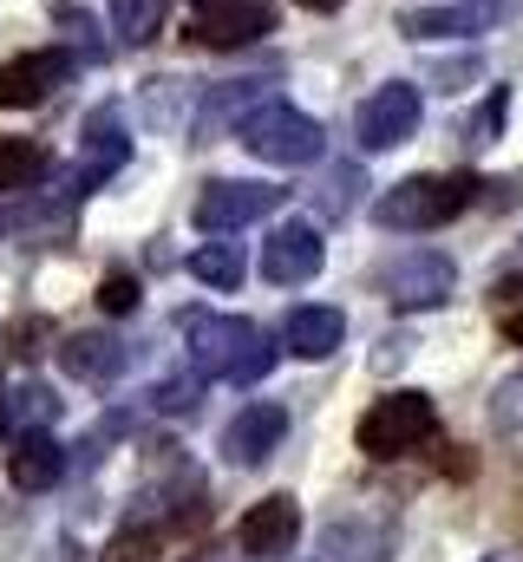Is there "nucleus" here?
I'll use <instances>...</instances> for the list:
<instances>
[{"label": "nucleus", "instance_id": "f257e3e1", "mask_svg": "<svg viewBox=\"0 0 523 562\" xmlns=\"http://www.w3.org/2000/svg\"><path fill=\"white\" fill-rule=\"evenodd\" d=\"M183 340H190V360L203 380H230V386H256L275 367V340L262 334L256 321L243 314H210V307H190L183 314Z\"/></svg>", "mask_w": 523, "mask_h": 562}, {"label": "nucleus", "instance_id": "f03ea898", "mask_svg": "<svg viewBox=\"0 0 523 562\" xmlns=\"http://www.w3.org/2000/svg\"><path fill=\"white\" fill-rule=\"evenodd\" d=\"M478 196H485V183L471 170H419V177H399L392 190H380L374 216H380V229L425 236V229H445L452 216H465Z\"/></svg>", "mask_w": 523, "mask_h": 562}, {"label": "nucleus", "instance_id": "7ed1b4c3", "mask_svg": "<svg viewBox=\"0 0 523 562\" xmlns=\"http://www.w3.org/2000/svg\"><path fill=\"white\" fill-rule=\"evenodd\" d=\"M236 138H243V150H249V157L275 164V170L321 164V150H327V132H321L301 105H288V99H262L256 112L236 125Z\"/></svg>", "mask_w": 523, "mask_h": 562}, {"label": "nucleus", "instance_id": "20e7f679", "mask_svg": "<svg viewBox=\"0 0 523 562\" xmlns=\"http://www.w3.org/2000/svg\"><path fill=\"white\" fill-rule=\"evenodd\" d=\"M438 431V406H432V393H380L360 425H354V445L374 458V464H387V458H405V451H419L425 438Z\"/></svg>", "mask_w": 523, "mask_h": 562}, {"label": "nucleus", "instance_id": "39448f33", "mask_svg": "<svg viewBox=\"0 0 523 562\" xmlns=\"http://www.w3.org/2000/svg\"><path fill=\"white\" fill-rule=\"evenodd\" d=\"M125 164H131V125H125V112H119V99H105V105L86 119V132H79V157H73V170H66V203L92 196V190L112 183Z\"/></svg>", "mask_w": 523, "mask_h": 562}, {"label": "nucleus", "instance_id": "423d86ee", "mask_svg": "<svg viewBox=\"0 0 523 562\" xmlns=\"http://www.w3.org/2000/svg\"><path fill=\"white\" fill-rule=\"evenodd\" d=\"M288 190H275V183H256V177H216V183H203V196H197V229L203 236H236V229H249L262 223L275 203H281Z\"/></svg>", "mask_w": 523, "mask_h": 562}, {"label": "nucleus", "instance_id": "0eeeda50", "mask_svg": "<svg viewBox=\"0 0 523 562\" xmlns=\"http://www.w3.org/2000/svg\"><path fill=\"white\" fill-rule=\"evenodd\" d=\"M380 288H387V301L399 314H419V307H445V301H452L458 269H452V256H438V249H412V256H399V262L380 269Z\"/></svg>", "mask_w": 523, "mask_h": 562}, {"label": "nucleus", "instance_id": "6e6552de", "mask_svg": "<svg viewBox=\"0 0 523 562\" xmlns=\"http://www.w3.org/2000/svg\"><path fill=\"white\" fill-rule=\"evenodd\" d=\"M419 119H425L419 86L392 79V86H380L374 99H360V112H354V138H360V150H399V144L419 132Z\"/></svg>", "mask_w": 523, "mask_h": 562}, {"label": "nucleus", "instance_id": "1a4fd4ad", "mask_svg": "<svg viewBox=\"0 0 523 562\" xmlns=\"http://www.w3.org/2000/svg\"><path fill=\"white\" fill-rule=\"evenodd\" d=\"M197 46H256L262 33H275V0H197L190 26H183Z\"/></svg>", "mask_w": 523, "mask_h": 562}, {"label": "nucleus", "instance_id": "9d476101", "mask_svg": "<svg viewBox=\"0 0 523 562\" xmlns=\"http://www.w3.org/2000/svg\"><path fill=\"white\" fill-rule=\"evenodd\" d=\"M511 20V0H445V7H405L399 33L405 40H478Z\"/></svg>", "mask_w": 523, "mask_h": 562}, {"label": "nucleus", "instance_id": "9b49d317", "mask_svg": "<svg viewBox=\"0 0 523 562\" xmlns=\"http://www.w3.org/2000/svg\"><path fill=\"white\" fill-rule=\"evenodd\" d=\"M73 53L66 46H40V53H13L7 66H0V105L7 112H33V105H46L66 79H73Z\"/></svg>", "mask_w": 523, "mask_h": 562}, {"label": "nucleus", "instance_id": "f8f14e48", "mask_svg": "<svg viewBox=\"0 0 523 562\" xmlns=\"http://www.w3.org/2000/svg\"><path fill=\"white\" fill-rule=\"evenodd\" d=\"M321 262H327V243H321L314 223H275V236L262 243V276H268V288H301V281L321 276Z\"/></svg>", "mask_w": 523, "mask_h": 562}, {"label": "nucleus", "instance_id": "ddd939ff", "mask_svg": "<svg viewBox=\"0 0 523 562\" xmlns=\"http://www.w3.org/2000/svg\"><path fill=\"white\" fill-rule=\"evenodd\" d=\"M294 537H301V504L288 497V491H275V497H262L243 510V524H236V550L256 562H275L294 550Z\"/></svg>", "mask_w": 523, "mask_h": 562}, {"label": "nucleus", "instance_id": "4468645a", "mask_svg": "<svg viewBox=\"0 0 523 562\" xmlns=\"http://www.w3.org/2000/svg\"><path fill=\"white\" fill-rule=\"evenodd\" d=\"M66 477V445L46 425H20L7 445V484L13 491H53Z\"/></svg>", "mask_w": 523, "mask_h": 562}, {"label": "nucleus", "instance_id": "2eb2a0df", "mask_svg": "<svg viewBox=\"0 0 523 562\" xmlns=\"http://www.w3.org/2000/svg\"><path fill=\"white\" fill-rule=\"evenodd\" d=\"M288 438V406H275V400H256V406H243L230 431H223V458L230 464H243V471H256L275 458V445Z\"/></svg>", "mask_w": 523, "mask_h": 562}, {"label": "nucleus", "instance_id": "dca6fc26", "mask_svg": "<svg viewBox=\"0 0 523 562\" xmlns=\"http://www.w3.org/2000/svg\"><path fill=\"white\" fill-rule=\"evenodd\" d=\"M59 367H66V380L112 386V380L131 373V347L119 334H66V340H59Z\"/></svg>", "mask_w": 523, "mask_h": 562}, {"label": "nucleus", "instance_id": "f3484780", "mask_svg": "<svg viewBox=\"0 0 523 562\" xmlns=\"http://www.w3.org/2000/svg\"><path fill=\"white\" fill-rule=\"evenodd\" d=\"M341 340H347V314L327 307V301H308V307H294V314L281 321V347H288L294 360H334Z\"/></svg>", "mask_w": 523, "mask_h": 562}, {"label": "nucleus", "instance_id": "a211bd4d", "mask_svg": "<svg viewBox=\"0 0 523 562\" xmlns=\"http://www.w3.org/2000/svg\"><path fill=\"white\" fill-rule=\"evenodd\" d=\"M262 86L268 79H230V86H210L203 105H197V125H190V144H216L223 125H243L262 105Z\"/></svg>", "mask_w": 523, "mask_h": 562}, {"label": "nucleus", "instance_id": "6ab92c4d", "mask_svg": "<svg viewBox=\"0 0 523 562\" xmlns=\"http://www.w3.org/2000/svg\"><path fill=\"white\" fill-rule=\"evenodd\" d=\"M53 177V150L40 138H0V196H26Z\"/></svg>", "mask_w": 523, "mask_h": 562}, {"label": "nucleus", "instance_id": "aec40b11", "mask_svg": "<svg viewBox=\"0 0 523 562\" xmlns=\"http://www.w3.org/2000/svg\"><path fill=\"white\" fill-rule=\"evenodd\" d=\"M190 276L203 281V288H243V276H249V262H243V249L230 243V236H216V243H203L197 256H190Z\"/></svg>", "mask_w": 523, "mask_h": 562}, {"label": "nucleus", "instance_id": "412c9836", "mask_svg": "<svg viewBox=\"0 0 523 562\" xmlns=\"http://www.w3.org/2000/svg\"><path fill=\"white\" fill-rule=\"evenodd\" d=\"M360 190H367V177H360V164H327V177L314 183V210L327 216V223H341L354 203H360Z\"/></svg>", "mask_w": 523, "mask_h": 562}, {"label": "nucleus", "instance_id": "4be33fe9", "mask_svg": "<svg viewBox=\"0 0 523 562\" xmlns=\"http://www.w3.org/2000/svg\"><path fill=\"white\" fill-rule=\"evenodd\" d=\"M164 20V0H112V40L119 46H151Z\"/></svg>", "mask_w": 523, "mask_h": 562}, {"label": "nucleus", "instance_id": "5701e85b", "mask_svg": "<svg viewBox=\"0 0 523 562\" xmlns=\"http://www.w3.org/2000/svg\"><path fill=\"white\" fill-rule=\"evenodd\" d=\"M157 550H164V537H157L151 524H125V530L105 543V557L99 562H157Z\"/></svg>", "mask_w": 523, "mask_h": 562}, {"label": "nucleus", "instance_id": "b1692460", "mask_svg": "<svg viewBox=\"0 0 523 562\" xmlns=\"http://www.w3.org/2000/svg\"><path fill=\"white\" fill-rule=\"evenodd\" d=\"M504 119H511V92L498 86V92H491V99H485V105L471 112V125H465V144H471V150L498 144V132H504Z\"/></svg>", "mask_w": 523, "mask_h": 562}, {"label": "nucleus", "instance_id": "393cba45", "mask_svg": "<svg viewBox=\"0 0 523 562\" xmlns=\"http://www.w3.org/2000/svg\"><path fill=\"white\" fill-rule=\"evenodd\" d=\"M99 307H105V314H131V307H137V276L112 269V276L99 281Z\"/></svg>", "mask_w": 523, "mask_h": 562}, {"label": "nucleus", "instance_id": "a878e982", "mask_svg": "<svg viewBox=\"0 0 523 562\" xmlns=\"http://www.w3.org/2000/svg\"><path fill=\"white\" fill-rule=\"evenodd\" d=\"M66 40H73V59H79V66L105 59V40H99V26H92L86 13H73V20H66Z\"/></svg>", "mask_w": 523, "mask_h": 562}, {"label": "nucleus", "instance_id": "bb28decb", "mask_svg": "<svg viewBox=\"0 0 523 562\" xmlns=\"http://www.w3.org/2000/svg\"><path fill=\"white\" fill-rule=\"evenodd\" d=\"M498 327H504V340H511V347H523V288H518V281H504V288H498Z\"/></svg>", "mask_w": 523, "mask_h": 562}, {"label": "nucleus", "instance_id": "cd10ccee", "mask_svg": "<svg viewBox=\"0 0 523 562\" xmlns=\"http://www.w3.org/2000/svg\"><path fill=\"white\" fill-rule=\"evenodd\" d=\"M13 419L20 425H46L53 419V393H46V386H20V393H13Z\"/></svg>", "mask_w": 523, "mask_h": 562}, {"label": "nucleus", "instance_id": "c85d7f7f", "mask_svg": "<svg viewBox=\"0 0 523 562\" xmlns=\"http://www.w3.org/2000/svg\"><path fill=\"white\" fill-rule=\"evenodd\" d=\"M151 400H157V406H177V413H183V406H197V380H164V386H157Z\"/></svg>", "mask_w": 523, "mask_h": 562}, {"label": "nucleus", "instance_id": "c756f323", "mask_svg": "<svg viewBox=\"0 0 523 562\" xmlns=\"http://www.w3.org/2000/svg\"><path fill=\"white\" fill-rule=\"evenodd\" d=\"M59 562H86V550L79 543H59Z\"/></svg>", "mask_w": 523, "mask_h": 562}, {"label": "nucleus", "instance_id": "7c9ffc66", "mask_svg": "<svg viewBox=\"0 0 523 562\" xmlns=\"http://www.w3.org/2000/svg\"><path fill=\"white\" fill-rule=\"evenodd\" d=\"M478 562H523V557H478Z\"/></svg>", "mask_w": 523, "mask_h": 562}, {"label": "nucleus", "instance_id": "2f4dec72", "mask_svg": "<svg viewBox=\"0 0 523 562\" xmlns=\"http://www.w3.org/2000/svg\"><path fill=\"white\" fill-rule=\"evenodd\" d=\"M0 425H7V400H0Z\"/></svg>", "mask_w": 523, "mask_h": 562}, {"label": "nucleus", "instance_id": "473e14b6", "mask_svg": "<svg viewBox=\"0 0 523 562\" xmlns=\"http://www.w3.org/2000/svg\"><path fill=\"white\" fill-rule=\"evenodd\" d=\"M183 562H203V557H183Z\"/></svg>", "mask_w": 523, "mask_h": 562}]
</instances>
